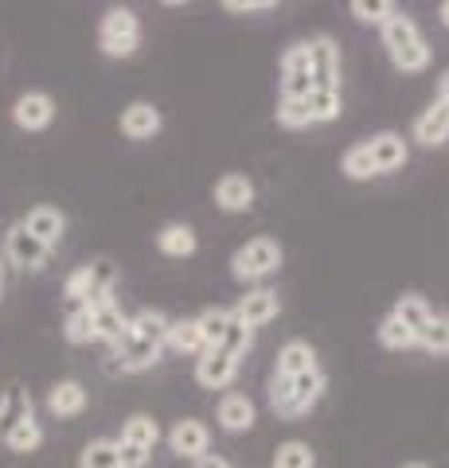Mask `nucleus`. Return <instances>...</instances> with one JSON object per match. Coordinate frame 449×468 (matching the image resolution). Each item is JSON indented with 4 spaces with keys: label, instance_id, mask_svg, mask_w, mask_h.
<instances>
[{
    "label": "nucleus",
    "instance_id": "nucleus-1",
    "mask_svg": "<svg viewBox=\"0 0 449 468\" xmlns=\"http://www.w3.org/2000/svg\"><path fill=\"white\" fill-rule=\"evenodd\" d=\"M168 324L172 320L161 309H141L137 316H129V328L118 340V367L125 375H141L153 363H161L165 356V340H168Z\"/></svg>",
    "mask_w": 449,
    "mask_h": 468
},
{
    "label": "nucleus",
    "instance_id": "nucleus-2",
    "mask_svg": "<svg viewBox=\"0 0 449 468\" xmlns=\"http://www.w3.org/2000/svg\"><path fill=\"white\" fill-rule=\"evenodd\" d=\"M380 32H383V48H387V58L395 70L418 75V70L430 67V43L422 39V32H418L414 16H407L402 8L380 27Z\"/></svg>",
    "mask_w": 449,
    "mask_h": 468
},
{
    "label": "nucleus",
    "instance_id": "nucleus-3",
    "mask_svg": "<svg viewBox=\"0 0 449 468\" xmlns=\"http://www.w3.org/2000/svg\"><path fill=\"white\" fill-rule=\"evenodd\" d=\"M282 246L278 239H270V234H258L246 246H239L235 254H230V273H235V282H262V277L278 273L282 270Z\"/></svg>",
    "mask_w": 449,
    "mask_h": 468
},
{
    "label": "nucleus",
    "instance_id": "nucleus-4",
    "mask_svg": "<svg viewBox=\"0 0 449 468\" xmlns=\"http://www.w3.org/2000/svg\"><path fill=\"white\" fill-rule=\"evenodd\" d=\"M305 55H309L313 90H340V48H337V39L332 36L305 39Z\"/></svg>",
    "mask_w": 449,
    "mask_h": 468
},
{
    "label": "nucleus",
    "instance_id": "nucleus-5",
    "mask_svg": "<svg viewBox=\"0 0 449 468\" xmlns=\"http://www.w3.org/2000/svg\"><path fill=\"white\" fill-rule=\"evenodd\" d=\"M5 258L12 261L16 270H48V261H51V250L43 246L39 239H32L20 223L12 227L5 234Z\"/></svg>",
    "mask_w": 449,
    "mask_h": 468
},
{
    "label": "nucleus",
    "instance_id": "nucleus-6",
    "mask_svg": "<svg viewBox=\"0 0 449 468\" xmlns=\"http://www.w3.org/2000/svg\"><path fill=\"white\" fill-rule=\"evenodd\" d=\"M235 375H239V359L227 356L223 347H208L204 356L196 359V383L204 390H227L235 383Z\"/></svg>",
    "mask_w": 449,
    "mask_h": 468
},
{
    "label": "nucleus",
    "instance_id": "nucleus-7",
    "mask_svg": "<svg viewBox=\"0 0 449 468\" xmlns=\"http://www.w3.org/2000/svg\"><path fill=\"white\" fill-rule=\"evenodd\" d=\"M325 390H328V375H325V367H313V371H305V375L289 378V418H285V421L305 418L309 410L325 399Z\"/></svg>",
    "mask_w": 449,
    "mask_h": 468
},
{
    "label": "nucleus",
    "instance_id": "nucleus-8",
    "mask_svg": "<svg viewBox=\"0 0 449 468\" xmlns=\"http://www.w3.org/2000/svg\"><path fill=\"white\" fill-rule=\"evenodd\" d=\"M12 122H16L24 133H39L55 122V98L43 90H27L12 101Z\"/></svg>",
    "mask_w": 449,
    "mask_h": 468
},
{
    "label": "nucleus",
    "instance_id": "nucleus-9",
    "mask_svg": "<svg viewBox=\"0 0 449 468\" xmlns=\"http://www.w3.org/2000/svg\"><path fill=\"white\" fill-rule=\"evenodd\" d=\"M208 445H211V430L204 426V421H196V418H184L176 421V426L168 430V449L176 452V457L184 461H199V457H208Z\"/></svg>",
    "mask_w": 449,
    "mask_h": 468
},
{
    "label": "nucleus",
    "instance_id": "nucleus-10",
    "mask_svg": "<svg viewBox=\"0 0 449 468\" xmlns=\"http://www.w3.org/2000/svg\"><path fill=\"white\" fill-rule=\"evenodd\" d=\"M20 227L32 234V239H39L48 250H55V246L63 242V234H67V215L59 207H51V203H39V207H32L20 218Z\"/></svg>",
    "mask_w": 449,
    "mask_h": 468
},
{
    "label": "nucleus",
    "instance_id": "nucleus-11",
    "mask_svg": "<svg viewBox=\"0 0 449 468\" xmlns=\"http://www.w3.org/2000/svg\"><path fill=\"white\" fill-rule=\"evenodd\" d=\"M211 196H215V207L227 211V215H242V211L254 207V184H251V176H242V172L219 176Z\"/></svg>",
    "mask_w": 449,
    "mask_h": 468
},
{
    "label": "nucleus",
    "instance_id": "nucleus-12",
    "mask_svg": "<svg viewBox=\"0 0 449 468\" xmlns=\"http://www.w3.org/2000/svg\"><path fill=\"white\" fill-rule=\"evenodd\" d=\"M309 90H313V79H309L305 43H294L282 55V98H305Z\"/></svg>",
    "mask_w": 449,
    "mask_h": 468
},
{
    "label": "nucleus",
    "instance_id": "nucleus-13",
    "mask_svg": "<svg viewBox=\"0 0 449 468\" xmlns=\"http://www.w3.org/2000/svg\"><path fill=\"white\" fill-rule=\"evenodd\" d=\"M230 313H235L246 328H262V324H270V320L282 313V297L273 289H251Z\"/></svg>",
    "mask_w": 449,
    "mask_h": 468
},
{
    "label": "nucleus",
    "instance_id": "nucleus-14",
    "mask_svg": "<svg viewBox=\"0 0 449 468\" xmlns=\"http://www.w3.org/2000/svg\"><path fill=\"white\" fill-rule=\"evenodd\" d=\"M215 421H219V430H227V433H251L258 421V410L246 394L227 390L219 399V410H215Z\"/></svg>",
    "mask_w": 449,
    "mask_h": 468
},
{
    "label": "nucleus",
    "instance_id": "nucleus-15",
    "mask_svg": "<svg viewBox=\"0 0 449 468\" xmlns=\"http://www.w3.org/2000/svg\"><path fill=\"white\" fill-rule=\"evenodd\" d=\"M161 125H165V117L153 101H129V106L122 110V133L129 141H153L156 133H161Z\"/></svg>",
    "mask_w": 449,
    "mask_h": 468
},
{
    "label": "nucleus",
    "instance_id": "nucleus-16",
    "mask_svg": "<svg viewBox=\"0 0 449 468\" xmlns=\"http://www.w3.org/2000/svg\"><path fill=\"white\" fill-rule=\"evenodd\" d=\"M414 141L426 149H442L449 141V101L433 98V106L414 117Z\"/></svg>",
    "mask_w": 449,
    "mask_h": 468
},
{
    "label": "nucleus",
    "instance_id": "nucleus-17",
    "mask_svg": "<svg viewBox=\"0 0 449 468\" xmlns=\"http://www.w3.org/2000/svg\"><path fill=\"white\" fill-rule=\"evenodd\" d=\"M86 410V387L79 378H59L48 390V414L51 418H79Z\"/></svg>",
    "mask_w": 449,
    "mask_h": 468
},
{
    "label": "nucleus",
    "instance_id": "nucleus-18",
    "mask_svg": "<svg viewBox=\"0 0 449 468\" xmlns=\"http://www.w3.org/2000/svg\"><path fill=\"white\" fill-rule=\"evenodd\" d=\"M368 153H371V165H375V172H395V168H402L407 165V156H411V149H407V141H402L399 133H375L371 141H368Z\"/></svg>",
    "mask_w": 449,
    "mask_h": 468
},
{
    "label": "nucleus",
    "instance_id": "nucleus-19",
    "mask_svg": "<svg viewBox=\"0 0 449 468\" xmlns=\"http://www.w3.org/2000/svg\"><path fill=\"white\" fill-rule=\"evenodd\" d=\"M27 418H36V414H32V394L12 383L5 394H0V445H5L8 433L16 430L20 421H27Z\"/></svg>",
    "mask_w": 449,
    "mask_h": 468
},
{
    "label": "nucleus",
    "instance_id": "nucleus-20",
    "mask_svg": "<svg viewBox=\"0 0 449 468\" xmlns=\"http://www.w3.org/2000/svg\"><path fill=\"white\" fill-rule=\"evenodd\" d=\"M141 39V20L134 8H110L98 24V43H129Z\"/></svg>",
    "mask_w": 449,
    "mask_h": 468
},
{
    "label": "nucleus",
    "instance_id": "nucleus-21",
    "mask_svg": "<svg viewBox=\"0 0 449 468\" xmlns=\"http://www.w3.org/2000/svg\"><path fill=\"white\" fill-rule=\"evenodd\" d=\"M196 246H199V239L187 223H168V227L156 230V250L165 258H192Z\"/></svg>",
    "mask_w": 449,
    "mask_h": 468
},
{
    "label": "nucleus",
    "instance_id": "nucleus-22",
    "mask_svg": "<svg viewBox=\"0 0 449 468\" xmlns=\"http://www.w3.org/2000/svg\"><path fill=\"white\" fill-rule=\"evenodd\" d=\"M91 313H94V340H102V344H110V347H118V340H122L125 328H129V316H125L113 301L94 304Z\"/></svg>",
    "mask_w": 449,
    "mask_h": 468
},
{
    "label": "nucleus",
    "instance_id": "nucleus-23",
    "mask_svg": "<svg viewBox=\"0 0 449 468\" xmlns=\"http://www.w3.org/2000/svg\"><path fill=\"white\" fill-rule=\"evenodd\" d=\"M313 367H321V363H316V351L305 340H289L278 351V371H273V375H278V378H297V375H305Z\"/></svg>",
    "mask_w": 449,
    "mask_h": 468
},
{
    "label": "nucleus",
    "instance_id": "nucleus-24",
    "mask_svg": "<svg viewBox=\"0 0 449 468\" xmlns=\"http://www.w3.org/2000/svg\"><path fill=\"white\" fill-rule=\"evenodd\" d=\"M390 316H395L402 328H411L414 335H422L426 324L433 320V309L426 304V297H418V292H402V297L395 301V309H390Z\"/></svg>",
    "mask_w": 449,
    "mask_h": 468
},
{
    "label": "nucleus",
    "instance_id": "nucleus-25",
    "mask_svg": "<svg viewBox=\"0 0 449 468\" xmlns=\"http://www.w3.org/2000/svg\"><path fill=\"white\" fill-rule=\"evenodd\" d=\"M301 106H305L309 125H325V122H337L344 113V98H340V90H309L301 98Z\"/></svg>",
    "mask_w": 449,
    "mask_h": 468
},
{
    "label": "nucleus",
    "instance_id": "nucleus-26",
    "mask_svg": "<svg viewBox=\"0 0 449 468\" xmlns=\"http://www.w3.org/2000/svg\"><path fill=\"white\" fill-rule=\"evenodd\" d=\"M165 347H172L176 356H204V335H199L196 316H187V320H172V324H168V340H165Z\"/></svg>",
    "mask_w": 449,
    "mask_h": 468
},
{
    "label": "nucleus",
    "instance_id": "nucleus-27",
    "mask_svg": "<svg viewBox=\"0 0 449 468\" xmlns=\"http://www.w3.org/2000/svg\"><path fill=\"white\" fill-rule=\"evenodd\" d=\"M118 441H129V445H137V449H144V452H153L156 449V441H161V426L149 418V414H134L122 426V437Z\"/></svg>",
    "mask_w": 449,
    "mask_h": 468
},
{
    "label": "nucleus",
    "instance_id": "nucleus-28",
    "mask_svg": "<svg viewBox=\"0 0 449 468\" xmlns=\"http://www.w3.org/2000/svg\"><path fill=\"white\" fill-rule=\"evenodd\" d=\"M375 340H380L387 351H411V347H418V335L411 328H402L390 313L380 320V328H375Z\"/></svg>",
    "mask_w": 449,
    "mask_h": 468
},
{
    "label": "nucleus",
    "instance_id": "nucleus-29",
    "mask_svg": "<svg viewBox=\"0 0 449 468\" xmlns=\"http://www.w3.org/2000/svg\"><path fill=\"white\" fill-rule=\"evenodd\" d=\"M79 468H122L118 441H110V437H98V441H91L79 452Z\"/></svg>",
    "mask_w": 449,
    "mask_h": 468
},
{
    "label": "nucleus",
    "instance_id": "nucleus-30",
    "mask_svg": "<svg viewBox=\"0 0 449 468\" xmlns=\"http://www.w3.org/2000/svg\"><path fill=\"white\" fill-rule=\"evenodd\" d=\"M273 468H316V452L309 441H282L273 449Z\"/></svg>",
    "mask_w": 449,
    "mask_h": 468
},
{
    "label": "nucleus",
    "instance_id": "nucleus-31",
    "mask_svg": "<svg viewBox=\"0 0 449 468\" xmlns=\"http://www.w3.org/2000/svg\"><path fill=\"white\" fill-rule=\"evenodd\" d=\"M418 347L430 356H449V313H433L426 332L418 335Z\"/></svg>",
    "mask_w": 449,
    "mask_h": 468
},
{
    "label": "nucleus",
    "instance_id": "nucleus-32",
    "mask_svg": "<svg viewBox=\"0 0 449 468\" xmlns=\"http://www.w3.org/2000/svg\"><path fill=\"white\" fill-rule=\"evenodd\" d=\"M340 172L347 176V180H371V176H380V172H375V165H371L368 141H359V144H352V149L344 153V160H340Z\"/></svg>",
    "mask_w": 449,
    "mask_h": 468
},
{
    "label": "nucleus",
    "instance_id": "nucleus-33",
    "mask_svg": "<svg viewBox=\"0 0 449 468\" xmlns=\"http://www.w3.org/2000/svg\"><path fill=\"white\" fill-rule=\"evenodd\" d=\"M227 320H230V309H204V313L196 316L199 335H204V351H208V347H219V344H223Z\"/></svg>",
    "mask_w": 449,
    "mask_h": 468
},
{
    "label": "nucleus",
    "instance_id": "nucleus-34",
    "mask_svg": "<svg viewBox=\"0 0 449 468\" xmlns=\"http://www.w3.org/2000/svg\"><path fill=\"white\" fill-rule=\"evenodd\" d=\"M63 335H67V344H91L94 340V313H91V304L70 309L67 324H63Z\"/></svg>",
    "mask_w": 449,
    "mask_h": 468
},
{
    "label": "nucleus",
    "instance_id": "nucleus-35",
    "mask_svg": "<svg viewBox=\"0 0 449 468\" xmlns=\"http://www.w3.org/2000/svg\"><path fill=\"white\" fill-rule=\"evenodd\" d=\"M347 12H352V16L359 20V24H375V27H383L390 16H395V5H390V0H352V5H347Z\"/></svg>",
    "mask_w": 449,
    "mask_h": 468
},
{
    "label": "nucleus",
    "instance_id": "nucleus-36",
    "mask_svg": "<svg viewBox=\"0 0 449 468\" xmlns=\"http://www.w3.org/2000/svg\"><path fill=\"white\" fill-rule=\"evenodd\" d=\"M251 344H254V328H246L242 320H239L235 313H230V320H227V332H223V344H219V347L227 351V356L242 359L246 351H251Z\"/></svg>",
    "mask_w": 449,
    "mask_h": 468
},
{
    "label": "nucleus",
    "instance_id": "nucleus-37",
    "mask_svg": "<svg viewBox=\"0 0 449 468\" xmlns=\"http://www.w3.org/2000/svg\"><path fill=\"white\" fill-rule=\"evenodd\" d=\"M39 445H43V426L36 418L20 421V426L8 433V441H5V449H12V452H36Z\"/></svg>",
    "mask_w": 449,
    "mask_h": 468
},
{
    "label": "nucleus",
    "instance_id": "nucleus-38",
    "mask_svg": "<svg viewBox=\"0 0 449 468\" xmlns=\"http://www.w3.org/2000/svg\"><path fill=\"white\" fill-rule=\"evenodd\" d=\"M118 457H122V468H144L149 464V452L129 445V441H118Z\"/></svg>",
    "mask_w": 449,
    "mask_h": 468
},
{
    "label": "nucleus",
    "instance_id": "nucleus-39",
    "mask_svg": "<svg viewBox=\"0 0 449 468\" xmlns=\"http://www.w3.org/2000/svg\"><path fill=\"white\" fill-rule=\"evenodd\" d=\"M223 8L235 12V16H246V12H273V0H227Z\"/></svg>",
    "mask_w": 449,
    "mask_h": 468
},
{
    "label": "nucleus",
    "instance_id": "nucleus-40",
    "mask_svg": "<svg viewBox=\"0 0 449 468\" xmlns=\"http://www.w3.org/2000/svg\"><path fill=\"white\" fill-rule=\"evenodd\" d=\"M192 468H235V464L223 461V457H215V452H208V457H199Z\"/></svg>",
    "mask_w": 449,
    "mask_h": 468
},
{
    "label": "nucleus",
    "instance_id": "nucleus-41",
    "mask_svg": "<svg viewBox=\"0 0 449 468\" xmlns=\"http://www.w3.org/2000/svg\"><path fill=\"white\" fill-rule=\"evenodd\" d=\"M438 98L449 101V70H442V79H438Z\"/></svg>",
    "mask_w": 449,
    "mask_h": 468
},
{
    "label": "nucleus",
    "instance_id": "nucleus-42",
    "mask_svg": "<svg viewBox=\"0 0 449 468\" xmlns=\"http://www.w3.org/2000/svg\"><path fill=\"white\" fill-rule=\"evenodd\" d=\"M438 16H442V24H445V27H449V0H445V5H442V8H438Z\"/></svg>",
    "mask_w": 449,
    "mask_h": 468
},
{
    "label": "nucleus",
    "instance_id": "nucleus-43",
    "mask_svg": "<svg viewBox=\"0 0 449 468\" xmlns=\"http://www.w3.org/2000/svg\"><path fill=\"white\" fill-rule=\"evenodd\" d=\"M402 468H430V464H422V461H411V464H402Z\"/></svg>",
    "mask_w": 449,
    "mask_h": 468
},
{
    "label": "nucleus",
    "instance_id": "nucleus-44",
    "mask_svg": "<svg viewBox=\"0 0 449 468\" xmlns=\"http://www.w3.org/2000/svg\"><path fill=\"white\" fill-rule=\"evenodd\" d=\"M0 292H5V266H0Z\"/></svg>",
    "mask_w": 449,
    "mask_h": 468
}]
</instances>
